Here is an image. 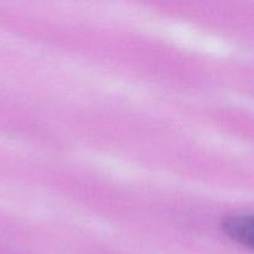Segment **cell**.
Wrapping results in <instances>:
<instances>
[{
    "label": "cell",
    "instance_id": "6da1fadb",
    "mask_svg": "<svg viewBox=\"0 0 254 254\" xmlns=\"http://www.w3.org/2000/svg\"><path fill=\"white\" fill-rule=\"evenodd\" d=\"M225 230L233 240L238 241L242 245L252 247L253 242V225L251 216H237L226 222Z\"/></svg>",
    "mask_w": 254,
    "mask_h": 254
}]
</instances>
